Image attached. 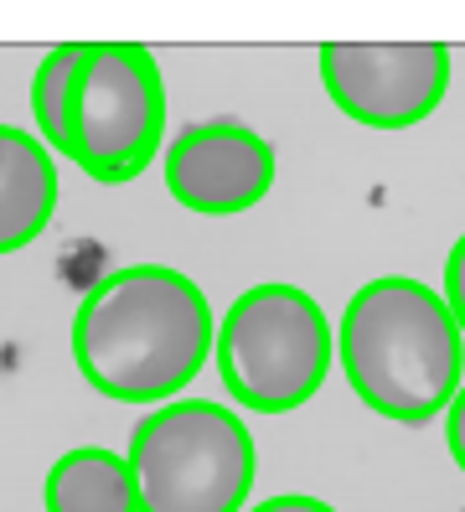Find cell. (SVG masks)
Instances as JSON below:
<instances>
[{"label": "cell", "mask_w": 465, "mask_h": 512, "mask_svg": "<svg viewBox=\"0 0 465 512\" xmlns=\"http://www.w3.org/2000/svg\"><path fill=\"white\" fill-rule=\"evenodd\" d=\"M445 300H450V311H455V321L465 331V233L455 238V249L445 259Z\"/></svg>", "instance_id": "8fae6325"}, {"label": "cell", "mask_w": 465, "mask_h": 512, "mask_svg": "<svg viewBox=\"0 0 465 512\" xmlns=\"http://www.w3.org/2000/svg\"><path fill=\"white\" fill-rule=\"evenodd\" d=\"M78 63H83V42L57 47V52L42 57L37 83H31V114H37V130H42V140L57 150V156L68 150V104H73Z\"/></svg>", "instance_id": "30bf717a"}, {"label": "cell", "mask_w": 465, "mask_h": 512, "mask_svg": "<svg viewBox=\"0 0 465 512\" xmlns=\"http://www.w3.org/2000/svg\"><path fill=\"white\" fill-rule=\"evenodd\" d=\"M140 512H243L259 450L248 425L212 399H171L130 435Z\"/></svg>", "instance_id": "3957f363"}, {"label": "cell", "mask_w": 465, "mask_h": 512, "mask_svg": "<svg viewBox=\"0 0 465 512\" xmlns=\"http://www.w3.org/2000/svg\"><path fill=\"white\" fill-rule=\"evenodd\" d=\"M248 512H336V507L321 497H269V502H254Z\"/></svg>", "instance_id": "4fadbf2b"}, {"label": "cell", "mask_w": 465, "mask_h": 512, "mask_svg": "<svg viewBox=\"0 0 465 512\" xmlns=\"http://www.w3.org/2000/svg\"><path fill=\"white\" fill-rule=\"evenodd\" d=\"M217 347L197 280L171 264H130L99 280L73 316V357L88 388L119 404L176 399Z\"/></svg>", "instance_id": "6da1fadb"}, {"label": "cell", "mask_w": 465, "mask_h": 512, "mask_svg": "<svg viewBox=\"0 0 465 512\" xmlns=\"http://www.w3.org/2000/svg\"><path fill=\"white\" fill-rule=\"evenodd\" d=\"M274 187V145L243 119H202L166 145V192L202 218L248 213Z\"/></svg>", "instance_id": "52a82bcc"}, {"label": "cell", "mask_w": 465, "mask_h": 512, "mask_svg": "<svg viewBox=\"0 0 465 512\" xmlns=\"http://www.w3.org/2000/svg\"><path fill=\"white\" fill-rule=\"evenodd\" d=\"M166 135V88L150 47L83 42L68 104V156L93 182L119 187L155 161Z\"/></svg>", "instance_id": "5b68a950"}, {"label": "cell", "mask_w": 465, "mask_h": 512, "mask_svg": "<svg viewBox=\"0 0 465 512\" xmlns=\"http://www.w3.org/2000/svg\"><path fill=\"white\" fill-rule=\"evenodd\" d=\"M47 512H140L130 456H114L104 445L68 450L47 471Z\"/></svg>", "instance_id": "9c48e42d"}, {"label": "cell", "mask_w": 465, "mask_h": 512, "mask_svg": "<svg viewBox=\"0 0 465 512\" xmlns=\"http://www.w3.org/2000/svg\"><path fill=\"white\" fill-rule=\"evenodd\" d=\"M217 368L228 394L254 414H290L321 394L336 357L326 311L295 285H254L223 311Z\"/></svg>", "instance_id": "277c9868"}, {"label": "cell", "mask_w": 465, "mask_h": 512, "mask_svg": "<svg viewBox=\"0 0 465 512\" xmlns=\"http://www.w3.org/2000/svg\"><path fill=\"white\" fill-rule=\"evenodd\" d=\"M445 440H450L455 466L465 471V383H460V394H455V399H450V409H445Z\"/></svg>", "instance_id": "7c38bea8"}, {"label": "cell", "mask_w": 465, "mask_h": 512, "mask_svg": "<svg viewBox=\"0 0 465 512\" xmlns=\"http://www.w3.org/2000/svg\"><path fill=\"white\" fill-rule=\"evenodd\" d=\"M336 357L352 394L398 425L440 419L465 383V331L450 300L409 275H383L347 300Z\"/></svg>", "instance_id": "7a4b0ae2"}, {"label": "cell", "mask_w": 465, "mask_h": 512, "mask_svg": "<svg viewBox=\"0 0 465 512\" xmlns=\"http://www.w3.org/2000/svg\"><path fill=\"white\" fill-rule=\"evenodd\" d=\"M57 213L52 145L16 125H0V254L37 244Z\"/></svg>", "instance_id": "ba28073f"}, {"label": "cell", "mask_w": 465, "mask_h": 512, "mask_svg": "<svg viewBox=\"0 0 465 512\" xmlns=\"http://www.w3.org/2000/svg\"><path fill=\"white\" fill-rule=\"evenodd\" d=\"M321 83L331 104L367 130H409L440 109L450 47L440 42H326Z\"/></svg>", "instance_id": "8992f818"}]
</instances>
